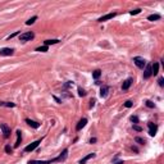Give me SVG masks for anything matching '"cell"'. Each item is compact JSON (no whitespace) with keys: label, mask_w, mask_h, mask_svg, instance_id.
Returning <instances> with one entry per match:
<instances>
[{"label":"cell","mask_w":164,"mask_h":164,"mask_svg":"<svg viewBox=\"0 0 164 164\" xmlns=\"http://www.w3.org/2000/svg\"><path fill=\"white\" fill-rule=\"evenodd\" d=\"M47 49H49V46H40V47H37L36 51H40V53H45V51H47Z\"/></svg>","instance_id":"22"},{"label":"cell","mask_w":164,"mask_h":164,"mask_svg":"<svg viewBox=\"0 0 164 164\" xmlns=\"http://www.w3.org/2000/svg\"><path fill=\"white\" fill-rule=\"evenodd\" d=\"M124 106L126 108H131L132 106V101H131V100H127V101L124 103Z\"/></svg>","instance_id":"32"},{"label":"cell","mask_w":164,"mask_h":164,"mask_svg":"<svg viewBox=\"0 0 164 164\" xmlns=\"http://www.w3.org/2000/svg\"><path fill=\"white\" fill-rule=\"evenodd\" d=\"M158 82H159V86H160V87H163V86H164V78H159Z\"/></svg>","instance_id":"34"},{"label":"cell","mask_w":164,"mask_h":164,"mask_svg":"<svg viewBox=\"0 0 164 164\" xmlns=\"http://www.w3.org/2000/svg\"><path fill=\"white\" fill-rule=\"evenodd\" d=\"M5 152H6V154H12V152H13V149L10 147L9 145H6V146H5Z\"/></svg>","instance_id":"28"},{"label":"cell","mask_w":164,"mask_h":164,"mask_svg":"<svg viewBox=\"0 0 164 164\" xmlns=\"http://www.w3.org/2000/svg\"><path fill=\"white\" fill-rule=\"evenodd\" d=\"M132 82H133V80L132 78H127L124 82H123V85H122V90H128L129 87H131V85H132Z\"/></svg>","instance_id":"12"},{"label":"cell","mask_w":164,"mask_h":164,"mask_svg":"<svg viewBox=\"0 0 164 164\" xmlns=\"http://www.w3.org/2000/svg\"><path fill=\"white\" fill-rule=\"evenodd\" d=\"M14 53V49H10V47H3V49H0V55L1 57H10V55H13Z\"/></svg>","instance_id":"4"},{"label":"cell","mask_w":164,"mask_h":164,"mask_svg":"<svg viewBox=\"0 0 164 164\" xmlns=\"http://www.w3.org/2000/svg\"><path fill=\"white\" fill-rule=\"evenodd\" d=\"M139 13H141V9L139 8V9H135V10H131V12H129V14H131V16H136V14H139Z\"/></svg>","instance_id":"27"},{"label":"cell","mask_w":164,"mask_h":164,"mask_svg":"<svg viewBox=\"0 0 164 164\" xmlns=\"http://www.w3.org/2000/svg\"><path fill=\"white\" fill-rule=\"evenodd\" d=\"M96 142V139H95V137H94V139H91L90 140V144H95Z\"/></svg>","instance_id":"37"},{"label":"cell","mask_w":164,"mask_h":164,"mask_svg":"<svg viewBox=\"0 0 164 164\" xmlns=\"http://www.w3.org/2000/svg\"><path fill=\"white\" fill-rule=\"evenodd\" d=\"M114 164H123V162H117V163H114Z\"/></svg>","instance_id":"38"},{"label":"cell","mask_w":164,"mask_h":164,"mask_svg":"<svg viewBox=\"0 0 164 164\" xmlns=\"http://www.w3.org/2000/svg\"><path fill=\"white\" fill-rule=\"evenodd\" d=\"M26 123H27L28 126H31L32 128H39L40 127V123L39 122H36V121H32V119H29V118H26Z\"/></svg>","instance_id":"11"},{"label":"cell","mask_w":164,"mask_h":164,"mask_svg":"<svg viewBox=\"0 0 164 164\" xmlns=\"http://www.w3.org/2000/svg\"><path fill=\"white\" fill-rule=\"evenodd\" d=\"M133 63H135L136 67H137V68H140V69H144V67L146 65V60H145L144 58H140V57L133 58Z\"/></svg>","instance_id":"1"},{"label":"cell","mask_w":164,"mask_h":164,"mask_svg":"<svg viewBox=\"0 0 164 164\" xmlns=\"http://www.w3.org/2000/svg\"><path fill=\"white\" fill-rule=\"evenodd\" d=\"M159 72V64L158 63H154V65H151V73L154 74V76H156Z\"/></svg>","instance_id":"17"},{"label":"cell","mask_w":164,"mask_h":164,"mask_svg":"<svg viewBox=\"0 0 164 164\" xmlns=\"http://www.w3.org/2000/svg\"><path fill=\"white\" fill-rule=\"evenodd\" d=\"M0 129H1V132H3V136H4L5 139H9L10 137V127L9 126L4 124V123H0Z\"/></svg>","instance_id":"2"},{"label":"cell","mask_w":164,"mask_h":164,"mask_svg":"<svg viewBox=\"0 0 164 164\" xmlns=\"http://www.w3.org/2000/svg\"><path fill=\"white\" fill-rule=\"evenodd\" d=\"M0 106H6V108H14L16 104L14 103H6V101H0Z\"/></svg>","instance_id":"18"},{"label":"cell","mask_w":164,"mask_h":164,"mask_svg":"<svg viewBox=\"0 0 164 164\" xmlns=\"http://www.w3.org/2000/svg\"><path fill=\"white\" fill-rule=\"evenodd\" d=\"M33 37H35L33 32H24V33H21V35H19V41H23V42H26V41L32 40Z\"/></svg>","instance_id":"3"},{"label":"cell","mask_w":164,"mask_h":164,"mask_svg":"<svg viewBox=\"0 0 164 164\" xmlns=\"http://www.w3.org/2000/svg\"><path fill=\"white\" fill-rule=\"evenodd\" d=\"M21 141H22V136H21V131L18 129V131H17V141H16V144H14V146H16V147H19Z\"/></svg>","instance_id":"16"},{"label":"cell","mask_w":164,"mask_h":164,"mask_svg":"<svg viewBox=\"0 0 164 164\" xmlns=\"http://www.w3.org/2000/svg\"><path fill=\"white\" fill-rule=\"evenodd\" d=\"M86 124H87V119H86V118H82L81 121L77 123V126H76V129H77V131H81V129L83 128Z\"/></svg>","instance_id":"13"},{"label":"cell","mask_w":164,"mask_h":164,"mask_svg":"<svg viewBox=\"0 0 164 164\" xmlns=\"http://www.w3.org/2000/svg\"><path fill=\"white\" fill-rule=\"evenodd\" d=\"M17 35H21V31H16L14 33H12V35L9 36V40H10V39H13V37H16Z\"/></svg>","instance_id":"31"},{"label":"cell","mask_w":164,"mask_h":164,"mask_svg":"<svg viewBox=\"0 0 164 164\" xmlns=\"http://www.w3.org/2000/svg\"><path fill=\"white\" fill-rule=\"evenodd\" d=\"M92 158H95V152H91V154L86 155L85 158H82V159L80 160V164H86V162H88V160L92 159Z\"/></svg>","instance_id":"14"},{"label":"cell","mask_w":164,"mask_h":164,"mask_svg":"<svg viewBox=\"0 0 164 164\" xmlns=\"http://www.w3.org/2000/svg\"><path fill=\"white\" fill-rule=\"evenodd\" d=\"M72 82H67V83H64V85H63V88H64V90H65V88H68V87H70V86H72Z\"/></svg>","instance_id":"33"},{"label":"cell","mask_w":164,"mask_h":164,"mask_svg":"<svg viewBox=\"0 0 164 164\" xmlns=\"http://www.w3.org/2000/svg\"><path fill=\"white\" fill-rule=\"evenodd\" d=\"M78 95L80 96H86V91H85L82 87H78Z\"/></svg>","instance_id":"25"},{"label":"cell","mask_w":164,"mask_h":164,"mask_svg":"<svg viewBox=\"0 0 164 164\" xmlns=\"http://www.w3.org/2000/svg\"><path fill=\"white\" fill-rule=\"evenodd\" d=\"M59 42V40H46V41H44V44H45V46H49V45H54V44H58Z\"/></svg>","instance_id":"20"},{"label":"cell","mask_w":164,"mask_h":164,"mask_svg":"<svg viewBox=\"0 0 164 164\" xmlns=\"http://www.w3.org/2000/svg\"><path fill=\"white\" fill-rule=\"evenodd\" d=\"M135 141H136L137 144H140V145H144L145 142H146V141H145L142 137H135Z\"/></svg>","instance_id":"24"},{"label":"cell","mask_w":164,"mask_h":164,"mask_svg":"<svg viewBox=\"0 0 164 164\" xmlns=\"http://www.w3.org/2000/svg\"><path fill=\"white\" fill-rule=\"evenodd\" d=\"M151 76H152L151 64H146V65H145V70H144V78H145V80H147V78H150Z\"/></svg>","instance_id":"7"},{"label":"cell","mask_w":164,"mask_h":164,"mask_svg":"<svg viewBox=\"0 0 164 164\" xmlns=\"http://www.w3.org/2000/svg\"><path fill=\"white\" fill-rule=\"evenodd\" d=\"M55 163V160L54 159H51V160H29L28 164H53Z\"/></svg>","instance_id":"9"},{"label":"cell","mask_w":164,"mask_h":164,"mask_svg":"<svg viewBox=\"0 0 164 164\" xmlns=\"http://www.w3.org/2000/svg\"><path fill=\"white\" fill-rule=\"evenodd\" d=\"M35 21H37V17H36V16L32 17V18H29V19L26 22V24H27V26H31L32 23H35Z\"/></svg>","instance_id":"23"},{"label":"cell","mask_w":164,"mask_h":164,"mask_svg":"<svg viewBox=\"0 0 164 164\" xmlns=\"http://www.w3.org/2000/svg\"><path fill=\"white\" fill-rule=\"evenodd\" d=\"M158 19H160V16H159V14H151V16L147 17V21H151V22L158 21Z\"/></svg>","instance_id":"19"},{"label":"cell","mask_w":164,"mask_h":164,"mask_svg":"<svg viewBox=\"0 0 164 164\" xmlns=\"http://www.w3.org/2000/svg\"><path fill=\"white\" fill-rule=\"evenodd\" d=\"M146 106H147V108H154L155 104L152 103V101H150V100H147V101H146Z\"/></svg>","instance_id":"29"},{"label":"cell","mask_w":164,"mask_h":164,"mask_svg":"<svg viewBox=\"0 0 164 164\" xmlns=\"http://www.w3.org/2000/svg\"><path fill=\"white\" fill-rule=\"evenodd\" d=\"M108 92H109V87L108 86H103L100 88V96H101V98H106Z\"/></svg>","instance_id":"15"},{"label":"cell","mask_w":164,"mask_h":164,"mask_svg":"<svg viewBox=\"0 0 164 164\" xmlns=\"http://www.w3.org/2000/svg\"><path fill=\"white\" fill-rule=\"evenodd\" d=\"M95 103H96V101H95V99H92L91 101H90V108H92V106H94V105H95Z\"/></svg>","instance_id":"36"},{"label":"cell","mask_w":164,"mask_h":164,"mask_svg":"<svg viewBox=\"0 0 164 164\" xmlns=\"http://www.w3.org/2000/svg\"><path fill=\"white\" fill-rule=\"evenodd\" d=\"M41 144V140H37V141H35V142H32L31 145H28V146H26L24 147V151L26 152H31V151H33L35 149L39 146V145Z\"/></svg>","instance_id":"5"},{"label":"cell","mask_w":164,"mask_h":164,"mask_svg":"<svg viewBox=\"0 0 164 164\" xmlns=\"http://www.w3.org/2000/svg\"><path fill=\"white\" fill-rule=\"evenodd\" d=\"M67 155H68V149H64L62 154L59 155L58 158H55V159H54V160H55V163H58V162H64V160L67 159Z\"/></svg>","instance_id":"8"},{"label":"cell","mask_w":164,"mask_h":164,"mask_svg":"<svg viewBox=\"0 0 164 164\" xmlns=\"http://www.w3.org/2000/svg\"><path fill=\"white\" fill-rule=\"evenodd\" d=\"M53 99H54V100H55V101H57L58 104H60V103H62V100L59 99V98H57V96H53Z\"/></svg>","instance_id":"35"},{"label":"cell","mask_w":164,"mask_h":164,"mask_svg":"<svg viewBox=\"0 0 164 164\" xmlns=\"http://www.w3.org/2000/svg\"><path fill=\"white\" fill-rule=\"evenodd\" d=\"M147 127H149V135L150 136H155L156 135V131H158V126L154 124V123L149 122L147 123Z\"/></svg>","instance_id":"6"},{"label":"cell","mask_w":164,"mask_h":164,"mask_svg":"<svg viewBox=\"0 0 164 164\" xmlns=\"http://www.w3.org/2000/svg\"><path fill=\"white\" fill-rule=\"evenodd\" d=\"M115 16H117V13H109V14H105V16H103V17H100L98 22H105V21H109L111 19V18H114Z\"/></svg>","instance_id":"10"},{"label":"cell","mask_w":164,"mask_h":164,"mask_svg":"<svg viewBox=\"0 0 164 164\" xmlns=\"http://www.w3.org/2000/svg\"><path fill=\"white\" fill-rule=\"evenodd\" d=\"M133 129H135V131H137V132H141V131H142V128H141L140 126H137V124H133Z\"/></svg>","instance_id":"30"},{"label":"cell","mask_w":164,"mask_h":164,"mask_svg":"<svg viewBox=\"0 0 164 164\" xmlns=\"http://www.w3.org/2000/svg\"><path fill=\"white\" fill-rule=\"evenodd\" d=\"M131 122L133 123V124L139 123V117H136V115H132V117H131Z\"/></svg>","instance_id":"26"},{"label":"cell","mask_w":164,"mask_h":164,"mask_svg":"<svg viewBox=\"0 0 164 164\" xmlns=\"http://www.w3.org/2000/svg\"><path fill=\"white\" fill-rule=\"evenodd\" d=\"M100 76H101V70H100V69H96V70L92 72V77H94L95 80H99Z\"/></svg>","instance_id":"21"}]
</instances>
